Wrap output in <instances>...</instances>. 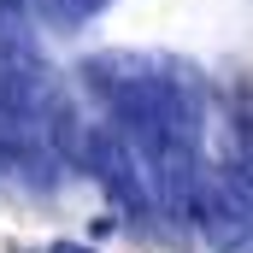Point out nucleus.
I'll use <instances>...</instances> for the list:
<instances>
[{
    "instance_id": "obj_1",
    "label": "nucleus",
    "mask_w": 253,
    "mask_h": 253,
    "mask_svg": "<svg viewBox=\"0 0 253 253\" xmlns=\"http://www.w3.org/2000/svg\"><path fill=\"white\" fill-rule=\"evenodd\" d=\"M0 112H6V77H0Z\"/></svg>"
},
{
    "instance_id": "obj_2",
    "label": "nucleus",
    "mask_w": 253,
    "mask_h": 253,
    "mask_svg": "<svg viewBox=\"0 0 253 253\" xmlns=\"http://www.w3.org/2000/svg\"><path fill=\"white\" fill-rule=\"evenodd\" d=\"M47 253H83V248H47Z\"/></svg>"
},
{
    "instance_id": "obj_3",
    "label": "nucleus",
    "mask_w": 253,
    "mask_h": 253,
    "mask_svg": "<svg viewBox=\"0 0 253 253\" xmlns=\"http://www.w3.org/2000/svg\"><path fill=\"white\" fill-rule=\"evenodd\" d=\"M0 6H24V0H0Z\"/></svg>"
}]
</instances>
